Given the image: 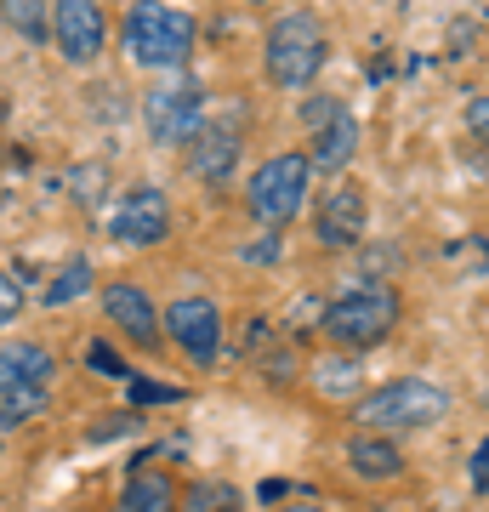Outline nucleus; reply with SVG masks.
I'll list each match as a JSON object with an SVG mask.
<instances>
[{
  "label": "nucleus",
  "instance_id": "nucleus-1",
  "mask_svg": "<svg viewBox=\"0 0 489 512\" xmlns=\"http://www.w3.org/2000/svg\"><path fill=\"white\" fill-rule=\"evenodd\" d=\"M444 416H450V387L427 382V376H393V382L359 393V404H353L359 433H381V439L410 433V427H433Z\"/></svg>",
  "mask_w": 489,
  "mask_h": 512
},
{
  "label": "nucleus",
  "instance_id": "nucleus-2",
  "mask_svg": "<svg viewBox=\"0 0 489 512\" xmlns=\"http://www.w3.org/2000/svg\"><path fill=\"white\" fill-rule=\"evenodd\" d=\"M399 291L393 285H381V279H359V285H347L342 296H330V308L319 313V330H325L330 342L342 353H364L387 342L393 325H399Z\"/></svg>",
  "mask_w": 489,
  "mask_h": 512
},
{
  "label": "nucleus",
  "instance_id": "nucleus-3",
  "mask_svg": "<svg viewBox=\"0 0 489 512\" xmlns=\"http://www.w3.org/2000/svg\"><path fill=\"white\" fill-rule=\"evenodd\" d=\"M262 63H268V80L285 86V92L313 86L319 69L330 63L325 23L313 18V12H285V18H273L268 40H262Z\"/></svg>",
  "mask_w": 489,
  "mask_h": 512
},
{
  "label": "nucleus",
  "instance_id": "nucleus-4",
  "mask_svg": "<svg viewBox=\"0 0 489 512\" xmlns=\"http://www.w3.org/2000/svg\"><path fill=\"white\" fill-rule=\"evenodd\" d=\"M194 35L200 29H194V18L182 6H154V0L131 6L126 29H120L131 63H143V69H182L188 52H194Z\"/></svg>",
  "mask_w": 489,
  "mask_h": 512
},
{
  "label": "nucleus",
  "instance_id": "nucleus-5",
  "mask_svg": "<svg viewBox=\"0 0 489 512\" xmlns=\"http://www.w3.org/2000/svg\"><path fill=\"white\" fill-rule=\"evenodd\" d=\"M52 404V353L40 342H6L0 348V427L46 416Z\"/></svg>",
  "mask_w": 489,
  "mask_h": 512
},
{
  "label": "nucleus",
  "instance_id": "nucleus-6",
  "mask_svg": "<svg viewBox=\"0 0 489 512\" xmlns=\"http://www.w3.org/2000/svg\"><path fill=\"white\" fill-rule=\"evenodd\" d=\"M308 188H313L308 154H273V160L256 165V177L245 183V205H251V217L262 222V228H285V222L302 211Z\"/></svg>",
  "mask_w": 489,
  "mask_h": 512
},
{
  "label": "nucleus",
  "instance_id": "nucleus-7",
  "mask_svg": "<svg viewBox=\"0 0 489 512\" xmlns=\"http://www.w3.org/2000/svg\"><path fill=\"white\" fill-rule=\"evenodd\" d=\"M302 131H308V165L313 171H347V160L359 154V120L342 97H302Z\"/></svg>",
  "mask_w": 489,
  "mask_h": 512
},
{
  "label": "nucleus",
  "instance_id": "nucleus-8",
  "mask_svg": "<svg viewBox=\"0 0 489 512\" xmlns=\"http://www.w3.org/2000/svg\"><path fill=\"white\" fill-rule=\"evenodd\" d=\"M143 126L160 148H182L205 131V97L200 86H154L143 97Z\"/></svg>",
  "mask_w": 489,
  "mask_h": 512
},
{
  "label": "nucleus",
  "instance_id": "nucleus-9",
  "mask_svg": "<svg viewBox=\"0 0 489 512\" xmlns=\"http://www.w3.org/2000/svg\"><path fill=\"white\" fill-rule=\"evenodd\" d=\"M171 234V200L154 183H131L109 211V239L114 245H160Z\"/></svg>",
  "mask_w": 489,
  "mask_h": 512
},
{
  "label": "nucleus",
  "instance_id": "nucleus-10",
  "mask_svg": "<svg viewBox=\"0 0 489 512\" xmlns=\"http://www.w3.org/2000/svg\"><path fill=\"white\" fill-rule=\"evenodd\" d=\"M370 228V200H364V188L353 177H342L336 188H325V200L313 211V239L325 245V251H353Z\"/></svg>",
  "mask_w": 489,
  "mask_h": 512
},
{
  "label": "nucleus",
  "instance_id": "nucleus-11",
  "mask_svg": "<svg viewBox=\"0 0 489 512\" xmlns=\"http://www.w3.org/2000/svg\"><path fill=\"white\" fill-rule=\"evenodd\" d=\"M160 325L194 365H211L222 353V313H217L211 296H182V302H171Z\"/></svg>",
  "mask_w": 489,
  "mask_h": 512
},
{
  "label": "nucleus",
  "instance_id": "nucleus-12",
  "mask_svg": "<svg viewBox=\"0 0 489 512\" xmlns=\"http://www.w3.org/2000/svg\"><path fill=\"white\" fill-rule=\"evenodd\" d=\"M52 40L69 63H97L103 40H109V23H103V12H97L91 0H57L52 6Z\"/></svg>",
  "mask_w": 489,
  "mask_h": 512
},
{
  "label": "nucleus",
  "instance_id": "nucleus-13",
  "mask_svg": "<svg viewBox=\"0 0 489 512\" xmlns=\"http://www.w3.org/2000/svg\"><path fill=\"white\" fill-rule=\"evenodd\" d=\"M103 313L126 330L137 348H160V313H154V302L137 285H109L103 291Z\"/></svg>",
  "mask_w": 489,
  "mask_h": 512
},
{
  "label": "nucleus",
  "instance_id": "nucleus-14",
  "mask_svg": "<svg viewBox=\"0 0 489 512\" xmlns=\"http://www.w3.org/2000/svg\"><path fill=\"white\" fill-rule=\"evenodd\" d=\"M234 160H239V131H228V126H205L188 143V171L200 183H228L234 177Z\"/></svg>",
  "mask_w": 489,
  "mask_h": 512
},
{
  "label": "nucleus",
  "instance_id": "nucleus-15",
  "mask_svg": "<svg viewBox=\"0 0 489 512\" xmlns=\"http://www.w3.org/2000/svg\"><path fill=\"white\" fill-rule=\"evenodd\" d=\"M347 467L364 478V484H387V478L404 473L399 439H381V433H353L347 439Z\"/></svg>",
  "mask_w": 489,
  "mask_h": 512
},
{
  "label": "nucleus",
  "instance_id": "nucleus-16",
  "mask_svg": "<svg viewBox=\"0 0 489 512\" xmlns=\"http://www.w3.org/2000/svg\"><path fill=\"white\" fill-rule=\"evenodd\" d=\"M114 512H177V484L165 473H131Z\"/></svg>",
  "mask_w": 489,
  "mask_h": 512
},
{
  "label": "nucleus",
  "instance_id": "nucleus-17",
  "mask_svg": "<svg viewBox=\"0 0 489 512\" xmlns=\"http://www.w3.org/2000/svg\"><path fill=\"white\" fill-rule=\"evenodd\" d=\"M359 382H364V365L347 353V359H319L313 365V387L325 393V399H336V404H359Z\"/></svg>",
  "mask_w": 489,
  "mask_h": 512
},
{
  "label": "nucleus",
  "instance_id": "nucleus-18",
  "mask_svg": "<svg viewBox=\"0 0 489 512\" xmlns=\"http://www.w3.org/2000/svg\"><path fill=\"white\" fill-rule=\"evenodd\" d=\"M0 18L12 23L18 35H29V40L52 35V12H46V6H35V0H6V6H0Z\"/></svg>",
  "mask_w": 489,
  "mask_h": 512
},
{
  "label": "nucleus",
  "instance_id": "nucleus-19",
  "mask_svg": "<svg viewBox=\"0 0 489 512\" xmlns=\"http://www.w3.org/2000/svg\"><path fill=\"white\" fill-rule=\"evenodd\" d=\"M86 291H91V262H86V256H74V262H63L57 285H46V302H52V308H63L69 296H86Z\"/></svg>",
  "mask_w": 489,
  "mask_h": 512
},
{
  "label": "nucleus",
  "instance_id": "nucleus-20",
  "mask_svg": "<svg viewBox=\"0 0 489 512\" xmlns=\"http://www.w3.org/2000/svg\"><path fill=\"white\" fill-rule=\"evenodd\" d=\"M131 404H182V387H165V382H137L131 376Z\"/></svg>",
  "mask_w": 489,
  "mask_h": 512
},
{
  "label": "nucleus",
  "instance_id": "nucleus-21",
  "mask_svg": "<svg viewBox=\"0 0 489 512\" xmlns=\"http://www.w3.org/2000/svg\"><path fill=\"white\" fill-rule=\"evenodd\" d=\"M467 131H472V143H484V154H489V97L484 92L467 97Z\"/></svg>",
  "mask_w": 489,
  "mask_h": 512
},
{
  "label": "nucleus",
  "instance_id": "nucleus-22",
  "mask_svg": "<svg viewBox=\"0 0 489 512\" xmlns=\"http://www.w3.org/2000/svg\"><path fill=\"white\" fill-rule=\"evenodd\" d=\"M18 308H23V285L12 274H0V330L18 319Z\"/></svg>",
  "mask_w": 489,
  "mask_h": 512
},
{
  "label": "nucleus",
  "instance_id": "nucleus-23",
  "mask_svg": "<svg viewBox=\"0 0 489 512\" xmlns=\"http://www.w3.org/2000/svg\"><path fill=\"white\" fill-rule=\"evenodd\" d=\"M467 478H472V490H478V495H489V433H484V444L472 450V461H467Z\"/></svg>",
  "mask_w": 489,
  "mask_h": 512
},
{
  "label": "nucleus",
  "instance_id": "nucleus-24",
  "mask_svg": "<svg viewBox=\"0 0 489 512\" xmlns=\"http://www.w3.org/2000/svg\"><path fill=\"white\" fill-rule=\"evenodd\" d=\"M91 365H97V376H114V382H131V370H126V359H114L103 342L91 348Z\"/></svg>",
  "mask_w": 489,
  "mask_h": 512
},
{
  "label": "nucleus",
  "instance_id": "nucleus-25",
  "mask_svg": "<svg viewBox=\"0 0 489 512\" xmlns=\"http://www.w3.org/2000/svg\"><path fill=\"white\" fill-rule=\"evenodd\" d=\"M279 512H325V507H313V501H296V507H279Z\"/></svg>",
  "mask_w": 489,
  "mask_h": 512
}]
</instances>
